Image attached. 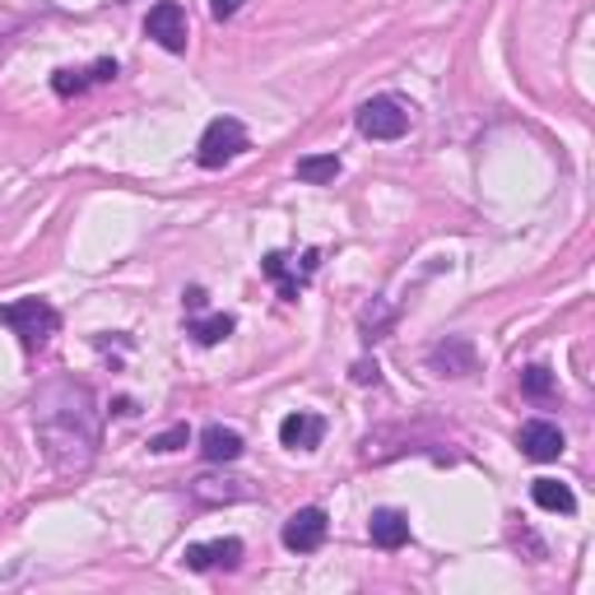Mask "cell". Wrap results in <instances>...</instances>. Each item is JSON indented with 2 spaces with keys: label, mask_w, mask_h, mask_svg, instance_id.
<instances>
[{
  "label": "cell",
  "mask_w": 595,
  "mask_h": 595,
  "mask_svg": "<svg viewBox=\"0 0 595 595\" xmlns=\"http://www.w3.org/2000/svg\"><path fill=\"white\" fill-rule=\"evenodd\" d=\"M200 456L210 460V465H228V460H238L242 456V437L224 428V424H210L200 433Z\"/></svg>",
  "instance_id": "5bb4252c"
},
{
  "label": "cell",
  "mask_w": 595,
  "mask_h": 595,
  "mask_svg": "<svg viewBox=\"0 0 595 595\" xmlns=\"http://www.w3.org/2000/svg\"><path fill=\"white\" fill-rule=\"evenodd\" d=\"M516 443H522V456H530V460H558V456H563V433H558V424H549V419L522 424Z\"/></svg>",
  "instance_id": "8fae6325"
},
{
  "label": "cell",
  "mask_w": 595,
  "mask_h": 595,
  "mask_svg": "<svg viewBox=\"0 0 595 595\" xmlns=\"http://www.w3.org/2000/svg\"><path fill=\"white\" fill-rule=\"evenodd\" d=\"M354 381H358V386H368V381L377 386V381H381V368H377V364H368V358H364V364H354Z\"/></svg>",
  "instance_id": "603a6c76"
},
{
  "label": "cell",
  "mask_w": 595,
  "mask_h": 595,
  "mask_svg": "<svg viewBox=\"0 0 595 595\" xmlns=\"http://www.w3.org/2000/svg\"><path fill=\"white\" fill-rule=\"evenodd\" d=\"M242 539H205V545H187L182 549V563L191 573H232V567L242 563Z\"/></svg>",
  "instance_id": "ba28073f"
},
{
  "label": "cell",
  "mask_w": 595,
  "mask_h": 595,
  "mask_svg": "<svg viewBox=\"0 0 595 595\" xmlns=\"http://www.w3.org/2000/svg\"><path fill=\"white\" fill-rule=\"evenodd\" d=\"M354 126H358V136H368V140H400L409 131V102L377 93L354 112Z\"/></svg>",
  "instance_id": "5b68a950"
},
{
  "label": "cell",
  "mask_w": 595,
  "mask_h": 595,
  "mask_svg": "<svg viewBox=\"0 0 595 595\" xmlns=\"http://www.w3.org/2000/svg\"><path fill=\"white\" fill-rule=\"evenodd\" d=\"M428 368H433L437 377H470V373L479 368V354H475L470 340L452 335V340H443V345L428 349Z\"/></svg>",
  "instance_id": "9c48e42d"
},
{
  "label": "cell",
  "mask_w": 595,
  "mask_h": 595,
  "mask_svg": "<svg viewBox=\"0 0 595 595\" xmlns=\"http://www.w3.org/2000/svg\"><path fill=\"white\" fill-rule=\"evenodd\" d=\"M191 498L205 503V507H215V503H238V498H247V488H242V479H210V475H200V479L191 484Z\"/></svg>",
  "instance_id": "e0dca14e"
},
{
  "label": "cell",
  "mask_w": 595,
  "mask_h": 595,
  "mask_svg": "<svg viewBox=\"0 0 595 595\" xmlns=\"http://www.w3.org/2000/svg\"><path fill=\"white\" fill-rule=\"evenodd\" d=\"M321 437H326V419H321V414L298 409V414H289V419L279 424V443L289 447V452H317Z\"/></svg>",
  "instance_id": "30bf717a"
},
{
  "label": "cell",
  "mask_w": 595,
  "mask_h": 595,
  "mask_svg": "<svg viewBox=\"0 0 595 595\" xmlns=\"http://www.w3.org/2000/svg\"><path fill=\"white\" fill-rule=\"evenodd\" d=\"M242 6H247V0H210V14H215L219 23H228V19H232V14H238Z\"/></svg>",
  "instance_id": "7402d4cb"
},
{
  "label": "cell",
  "mask_w": 595,
  "mask_h": 595,
  "mask_svg": "<svg viewBox=\"0 0 595 595\" xmlns=\"http://www.w3.org/2000/svg\"><path fill=\"white\" fill-rule=\"evenodd\" d=\"M368 535H373L377 549H405L409 545V516L396 507H377L373 522H368Z\"/></svg>",
  "instance_id": "4fadbf2b"
},
{
  "label": "cell",
  "mask_w": 595,
  "mask_h": 595,
  "mask_svg": "<svg viewBox=\"0 0 595 595\" xmlns=\"http://www.w3.org/2000/svg\"><path fill=\"white\" fill-rule=\"evenodd\" d=\"M396 326V313L386 307L381 298H373V307H364V317H358V330H364V340L368 345H377V340H386V330Z\"/></svg>",
  "instance_id": "d6986e66"
},
{
  "label": "cell",
  "mask_w": 595,
  "mask_h": 595,
  "mask_svg": "<svg viewBox=\"0 0 595 595\" xmlns=\"http://www.w3.org/2000/svg\"><path fill=\"white\" fill-rule=\"evenodd\" d=\"M522 396H530V400H554V396H558V377H554L545 364L522 368Z\"/></svg>",
  "instance_id": "ffe728a7"
},
{
  "label": "cell",
  "mask_w": 595,
  "mask_h": 595,
  "mask_svg": "<svg viewBox=\"0 0 595 595\" xmlns=\"http://www.w3.org/2000/svg\"><path fill=\"white\" fill-rule=\"evenodd\" d=\"M145 38H153L163 51H187L191 42V29H187V10L177 0H159L145 19Z\"/></svg>",
  "instance_id": "8992f818"
},
{
  "label": "cell",
  "mask_w": 595,
  "mask_h": 595,
  "mask_svg": "<svg viewBox=\"0 0 595 595\" xmlns=\"http://www.w3.org/2000/svg\"><path fill=\"white\" fill-rule=\"evenodd\" d=\"M33 433L47 465L57 475H85L98 443H102V414L98 396L75 377H51L33 396Z\"/></svg>",
  "instance_id": "6da1fadb"
},
{
  "label": "cell",
  "mask_w": 595,
  "mask_h": 595,
  "mask_svg": "<svg viewBox=\"0 0 595 595\" xmlns=\"http://www.w3.org/2000/svg\"><path fill=\"white\" fill-rule=\"evenodd\" d=\"M530 498H535V507L558 512V516H573V512H577L573 488L558 484V479H535V484H530Z\"/></svg>",
  "instance_id": "2e32d148"
},
{
  "label": "cell",
  "mask_w": 595,
  "mask_h": 595,
  "mask_svg": "<svg viewBox=\"0 0 595 595\" xmlns=\"http://www.w3.org/2000/svg\"><path fill=\"white\" fill-rule=\"evenodd\" d=\"M340 159L335 153H307V159H298V182H307V187H326V182H335L340 177Z\"/></svg>",
  "instance_id": "ac0fdd59"
},
{
  "label": "cell",
  "mask_w": 595,
  "mask_h": 595,
  "mask_svg": "<svg viewBox=\"0 0 595 595\" xmlns=\"http://www.w3.org/2000/svg\"><path fill=\"white\" fill-rule=\"evenodd\" d=\"M251 149V136H247V126L238 117H215L210 126H205V136L196 145V163L200 168H224L232 159H242V153Z\"/></svg>",
  "instance_id": "3957f363"
},
{
  "label": "cell",
  "mask_w": 595,
  "mask_h": 595,
  "mask_svg": "<svg viewBox=\"0 0 595 595\" xmlns=\"http://www.w3.org/2000/svg\"><path fill=\"white\" fill-rule=\"evenodd\" d=\"M187 437H191V428L177 424V428H168V433H159V437H149V452H182Z\"/></svg>",
  "instance_id": "44dd1931"
},
{
  "label": "cell",
  "mask_w": 595,
  "mask_h": 595,
  "mask_svg": "<svg viewBox=\"0 0 595 595\" xmlns=\"http://www.w3.org/2000/svg\"><path fill=\"white\" fill-rule=\"evenodd\" d=\"M117 75H121L117 61H93L89 70H57V75H51V89H57L61 98H80L93 85H112Z\"/></svg>",
  "instance_id": "7c38bea8"
},
{
  "label": "cell",
  "mask_w": 595,
  "mask_h": 595,
  "mask_svg": "<svg viewBox=\"0 0 595 595\" xmlns=\"http://www.w3.org/2000/svg\"><path fill=\"white\" fill-rule=\"evenodd\" d=\"M317 266H321V251H317V247H307L303 256H289V251H270L266 261H261V275L275 284L284 303H298V294L307 289V279L317 275Z\"/></svg>",
  "instance_id": "277c9868"
},
{
  "label": "cell",
  "mask_w": 595,
  "mask_h": 595,
  "mask_svg": "<svg viewBox=\"0 0 595 595\" xmlns=\"http://www.w3.org/2000/svg\"><path fill=\"white\" fill-rule=\"evenodd\" d=\"M232 330H238V321H232L228 313H196V317H187V335L196 345H219V340H228Z\"/></svg>",
  "instance_id": "9a60e30c"
},
{
  "label": "cell",
  "mask_w": 595,
  "mask_h": 595,
  "mask_svg": "<svg viewBox=\"0 0 595 595\" xmlns=\"http://www.w3.org/2000/svg\"><path fill=\"white\" fill-rule=\"evenodd\" d=\"M182 303H187V317L205 313V289H187V294H182Z\"/></svg>",
  "instance_id": "cb8c5ba5"
},
{
  "label": "cell",
  "mask_w": 595,
  "mask_h": 595,
  "mask_svg": "<svg viewBox=\"0 0 595 595\" xmlns=\"http://www.w3.org/2000/svg\"><path fill=\"white\" fill-rule=\"evenodd\" d=\"M0 326L14 330L19 345L29 354H38V349H47L51 335L61 330V313L47 298H14V303L0 307Z\"/></svg>",
  "instance_id": "7a4b0ae2"
},
{
  "label": "cell",
  "mask_w": 595,
  "mask_h": 595,
  "mask_svg": "<svg viewBox=\"0 0 595 595\" xmlns=\"http://www.w3.org/2000/svg\"><path fill=\"white\" fill-rule=\"evenodd\" d=\"M326 530H330V522H326V512L321 507H298L289 522H284V549L289 554H317L321 545H326Z\"/></svg>",
  "instance_id": "52a82bcc"
}]
</instances>
